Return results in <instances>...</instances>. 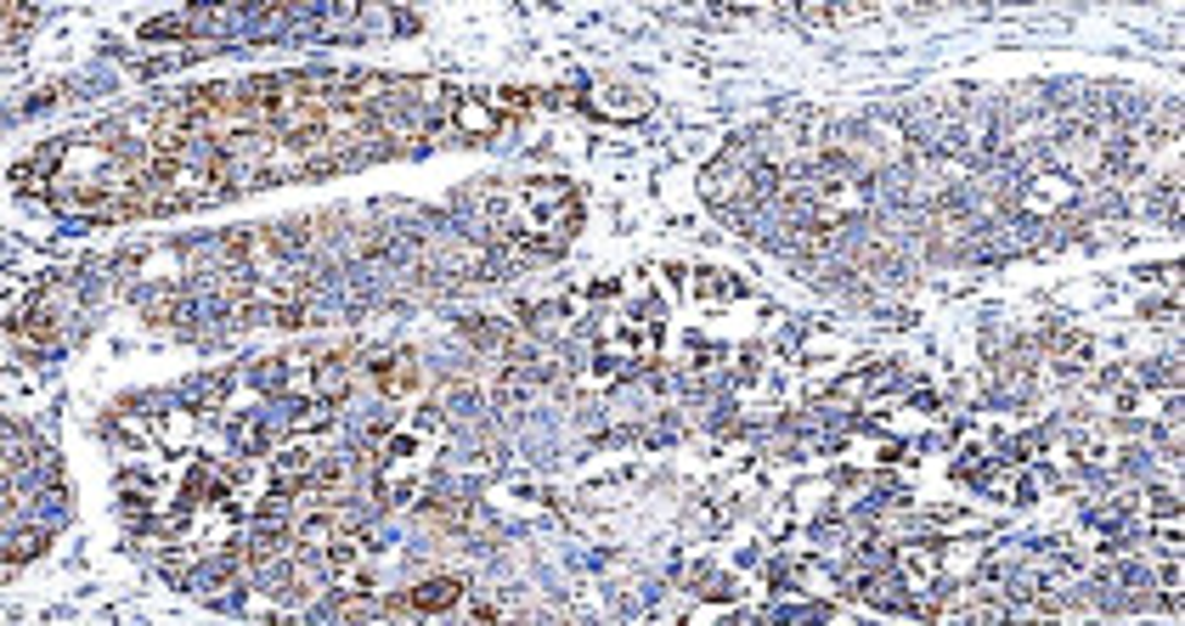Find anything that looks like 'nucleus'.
<instances>
[{"label": "nucleus", "mask_w": 1185, "mask_h": 626, "mask_svg": "<svg viewBox=\"0 0 1185 626\" xmlns=\"http://www.w3.org/2000/svg\"><path fill=\"white\" fill-rule=\"evenodd\" d=\"M28 23H35V12H28V7H23V12H12V17H7V40H17Z\"/></svg>", "instance_id": "ddd939ff"}, {"label": "nucleus", "mask_w": 1185, "mask_h": 626, "mask_svg": "<svg viewBox=\"0 0 1185 626\" xmlns=\"http://www.w3.org/2000/svg\"><path fill=\"white\" fill-rule=\"evenodd\" d=\"M587 108L605 113V119H644V113H649V96L633 91V85H592Z\"/></svg>", "instance_id": "39448f33"}, {"label": "nucleus", "mask_w": 1185, "mask_h": 626, "mask_svg": "<svg viewBox=\"0 0 1185 626\" xmlns=\"http://www.w3.org/2000/svg\"><path fill=\"white\" fill-rule=\"evenodd\" d=\"M475 401H480V395H475L469 384H446V395H441L446 418H452V412H475Z\"/></svg>", "instance_id": "9b49d317"}, {"label": "nucleus", "mask_w": 1185, "mask_h": 626, "mask_svg": "<svg viewBox=\"0 0 1185 626\" xmlns=\"http://www.w3.org/2000/svg\"><path fill=\"white\" fill-rule=\"evenodd\" d=\"M46 542H51L46 525H23V531H12V542H7V576H12L17 565H28L35 553H46Z\"/></svg>", "instance_id": "1a4fd4ad"}, {"label": "nucleus", "mask_w": 1185, "mask_h": 626, "mask_svg": "<svg viewBox=\"0 0 1185 626\" xmlns=\"http://www.w3.org/2000/svg\"><path fill=\"white\" fill-rule=\"evenodd\" d=\"M192 430H198L192 407H158V446H164V452H187Z\"/></svg>", "instance_id": "423d86ee"}, {"label": "nucleus", "mask_w": 1185, "mask_h": 626, "mask_svg": "<svg viewBox=\"0 0 1185 626\" xmlns=\"http://www.w3.org/2000/svg\"><path fill=\"white\" fill-rule=\"evenodd\" d=\"M350 485H356V464H350V452H322V457H316V469L306 474V497H311V503H345V497H350Z\"/></svg>", "instance_id": "7ed1b4c3"}, {"label": "nucleus", "mask_w": 1185, "mask_h": 626, "mask_svg": "<svg viewBox=\"0 0 1185 626\" xmlns=\"http://www.w3.org/2000/svg\"><path fill=\"white\" fill-rule=\"evenodd\" d=\"M142 311H147V322H187L192 316V293H181V288H164V293H147L142 300Z\"/></svg>", "instance_id": "6e6552de"}, {"label": "nucleus", "mask_w": 1185, "mask_h": 626, "mask_svg": "<svg viewBox=\"0 0 1185 626\" xmlns=\"http://www.w3.org/2000/svg\"><path fill=\"white\" fill-rule=\"evenodd\" d=\"M226 395H232V373H210V378H198L192 389H187V407H226Z\"/></svg>", "instance_id": "9d476101"}, {"label": "nucleus", "mask_w": 1185, "mask_h": 626, "mask_svg": "<svg viewBox=\"0 0 1185 626\" xmlns=\"http://www.w3.org/2000/svg\"><path fill=\"white\" fill-rule=\"evenodd\" d=\"M232 452H243V457L272 452V430H266V418H260V412H238V418H232Z\"/></svg>", "instance_id": "0eeeda50"}, {"label": "nucleus", "mask_w": 1185, "mask_h": 626, "mask_svg": "<svg viewBox=\"0 0 1185 626\" xmlns=\"http://www.w3.org/2000/svg\"><path fill=\"white\" fill-rule=\"evenodd\" d=\"M187 28H192V17H158L142 28V40H170V35H187Z\"/></svg>", "instance_id": "f8f14e48"}, {"label": "nucleus", "mask_w": 1185, "mask_h": 626, "mask_svg": "<svg viewBox=\"0 0 1185 626\" xmlns=\"http://www.w3.org/2000/svg\"><path fill=\"white\" fill-rule=\"evenodd\" d=\"M446 435V407H423L412 418V430L390 435L379 452H373V497L390 508V503H407V497H423V485H430V469H435V446Z\"/></svg>", "instance_id": "f03ea898"}, {"label": "nucleus", "mask_w": 1185, "mask_h": 626, "mask_svg": "<svg viewBox=\"0 0 1185 626\" xmlns=\"http://www.w3.org/2000/svg\"><path fill=\"white\" fill-rule=\"evenodd\" d=\"M480 215L514 254H559L582 226V197L559 176H525L514 186H486Z\"/></svg>", "instance_id": "f257e3e1"}, {"label": "nucleus", "mask_w": 1185, "mask_h": 626, "mask_svg": "<svg viewBox=\"0 0 1185 626\" xmlns=\"http://www.w3.org/2000/svg\"><path fill=\"white\" fill-rule=\"evenodd\" d=\"M464 592H469L464 576H430V581L407 587V610H412V615H441V610H457V604H464Z\"/></svg>", "instance_id": "20e7f679"}]
</instances>
